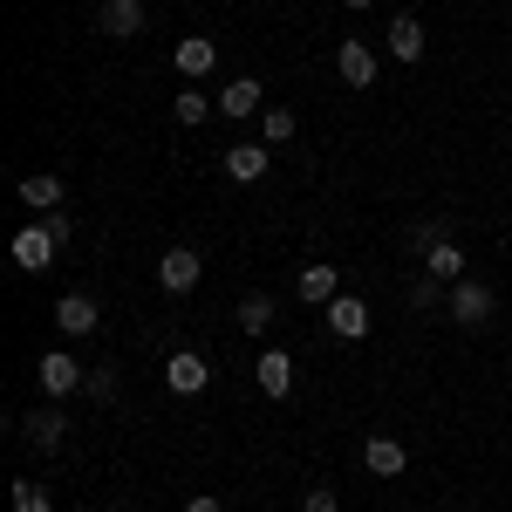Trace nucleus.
<instances>
[{
  "instance_id": "obj_18",
  "label": "nucleus",
  "mask_w": 512,
  "mask_h": 512,
  "mask_svg": "<svg viewBox=\"0 0 512 512\" xmlns=\"http://www.w3.org/2000/svg\"><path fill=\"white\" fill-rule=\"evenodd\" d=\"M424 274L431 280H465V253H458L451 239H437L431 253H424Z\"/></svg>"
},
{
  "instance_id": "obj_24",
  "label": "nucleus",
  "mask_w": 512,
  "mask_h": 512,
  "mask_svg": "<svg viewBox=\"0 0 512 512\" xmlns=\"http://www.w3.org/2000/svg\"><path fill=\"white\" fill-rule=\"evenodd\" d=\"M301 512H342V499H335V485H308V499H301Z\"/></svg>"
},
{
  "instance_id": "obj_29",
  "label": "nucleus",
  "mask_w": 512,
  "mask_h": 512,
  "mask_svg": "<svg viewBox=\"0 0 512 512\" xmlns=\"http://www.w3.org/2000/svg\"><path fill=\"white\" fill-rule=\"evenodd\" d=\"M185 512H226V506H219L212 492H198V499H185Z\"/></svg>"
},
{
  "instance_id": "obj_22",
  "label": "nucleus",
  "mask_w": 512,
  "mask_h": 512,
  "mask_svg": "<svg viewBox=\"0 0 512 512\" xmlns=\"http://www.w3.org/2000/svg\"><path fill=\"white\" fill-rule=\"evenodd\" d=\"M14 512H55L48 485H35V478H14Z\"/></svg>"
},
{
  "instance_id": "obj_20",
  "label": "nucleus",
  "mask_w": 512,
  "mask_h": 512,
  "mask_svg": "<svg viewBox=\"0 0 512 512\" xmlns=\"http://www.w3.org/2000/svg\"><path fill=\"white\" fill-rule=\"evenodd\" d=\"M294 130H301V123H294L287 103H267V110H260V137H267V144H287Z\"/></svg>"
},
{
  "instance_id": "obj_25",
  "label": "nucleus",
  "mask_w": 512,
  "mask_h": 512,
  "mask_svg": "<svg viewBox=\"0 0 512 512\" xmlns=\"http://www.w3.org/2000/svg\"><path fill=\"white\" fill-rule=\"evenodd\" d=\"M410 239H417V253H431L437 239H451V226H444V219H424V226H417Z\"/></svg>"
},
{
  "instance_id": "obj_12",
  "label": "nucleus",
  "mask_w": 512,
  "mask_h": 512,
  "mask_svg": "<svg viewBox=\"0 0 512 512\" xmlns=\"http://www.w3.org/2000/svg\"><path fill=\"white\" fill-rule=\"evenodd\" d=\"M267 164H274V151H260V144H233V151H226V178H233V185H260Z\"/></svg>"
},
{
  "instance_id": "obj_19",
  "label": "nucleus",
  "mask_w": 512,
  "mask_h": 512,
  "mask_svg": "<svg viewBox=\"0 0 512 512\" xmlns=\"http://www.w3.org/2000/svg\"><path fill=\"white\" fill-rule=\"evenodd\" d=\"M62 431H69V417H62V410H35V417H28V444H35V451H55Z\"/></svg>"
},
{
  "instance_id": "obj_9",
  "label": "nucleus",
  "mask_w": 512,
  "mask_h": 512,
  "mask_svg": "<svg viewBox=\"0 0 512 512\" xmlns=\"http://www.w3.org/2000/svg\"><path fill=\"white\" fill-rule=\"evenodd\" d=\"M96 28L110 41H130L144 35V0H103V14H96Z\"/></svg>"
},
{
  "instance_id": "obj_8",
  "label": "nucleus",
  "mask_w": 512,
  "mask_h": 512,
  "mask_svg": "<svg viewBox=\"0 0 512 512\" xmlns=\"http://www.w3.org/2000/svg\"><path fill=\"white\" fill-rule=\"evenodd\" d=\"M164 383H171L178 396H198L205 383H212V369H205V355H198V349H178L171 362H164Z\"/></svg>"
},
{
  "instance_id": "obj_11",
  "label": "nucleus",
  "mask_w": 512,
  "mask_h": 512,
  "mask_svg": "<svg viewBox=\"0 0 512 512\" xmlns=\"http://www.w3.org/2000/svg\"><path fill=\"white\" fill-rule=\"evenodd\" d=\"M96 321H103V315H96L89 294H62V301H55V328L76 335V342H82V335H96Z\"/></svg>"
},
{
  "instance_id": "obj_14",
  "label": "nucleus",
  "mask_w": 512,
  "mask_h": 512,
  "mask_svg": "<svg viewBox=\"0 0 512 512\" xmlns=\"http://www.w3.org/2000/svg\"><path fill=\"white\" fill-rule=\"evenodd\" d=\"M287 390H294V355H287V349H260V396H274V403H280Z\"/></svg>"
},
{
  "instance_id": "obj_30",
  "label": "nucleus",
  "mask_w": 512,
  "mask_h": 512,
  "mask_svg": "<svg viewBox=\"0 0 512 512\" xmlns=\"http://www.w3.org/2000/svg\"><path fill=\"white\" fill-rule=\"evenodd\" d=\"M342 7H376V0H342Z\"/></svg>"
},
{
  "instance_id": "obj_3",
  "label": "nucleus",
  "mask_w": 512,
  "mask_h": 512,
  "mask_svg": "<svg viewBox=\"0 0 512 512\" xmlns=\"http://www.w3.org/2000/svg\"><path fill=\"white\" fill-rule=\"evenodd\" d=\"M55 253H62V246H55V233H48V226H21V233H14V267H21V274L55 267Z\"/></svg>"
},
{
  "instance_id": "obj_23",
  "label": "nucleus",
  "mask_w": 512,
  "mask_h": 512,
  "mask_svg": "<svg viewBox=\"0 0 512 512\" xmlns=\"http://www.w3.org/2000/svg\"><path fill=\"white\" fill-rule=\"evenodd\" d=\"M171 117L185 123V130H192V123H205V89H198V82L185 89V96H178V103H171Z\"/></svg>"
},
{
  "instance_id": "obj_5",
  "label": "nucleus",
  "mask_w": 512,
  "mask_h": 512,
  "mask_svg": "<svg viewBox=\"0 0 512 512\" xmlns=\"http://www.w3.org/2000/svg\"><path fill=\"white\" fill-rule=\"evenodd\" d=\"M321 315H328V328H335L342 342H362V335H369V301H362V294H335Z\"/></svg>"
},
{
  "instance_id": "obj_1",
  "label": "nucleus",
  "mask_w": 512,
  "mask_h": 512,
  "mask_svg": "<svg viewBox=\"0 0 512 512\" xmlns=\"http://www.w3.org/2000/svg\"><path fill=\"white\" fill-rule=\"evenodd\" d=\"M35 376H41V390H48V396H76V390H89V369H82L69 349H48Z\"/></svg>"
},
{
  "instance_id": "obj_27",
  "label": "nucleus",
  "mask_w": 512,
  "mask_h": 512,
  "mask_svg": "<svg viewBox=\"0 0 512 512\" xmlns=\"http://www.w3.org/2000/svg\"><path fill=\"white\" fill-rule=\"evenodd\" d=\"M41 226H48V233H55V246H69V239H76V219H69V212H48V219H41Z\"/></svg>"
},
{
  "instance_id": "obj_10",
  "label": "nucleus",
  "mask_w": 512,
  "mask_h": 512,
  "mask_svg": "<svg viewBox=\"0 0 512 512\" xmlns=\"http://www.w3.org/2000/svg\"><path fill=\"white\" fill-rule=\"evenodd\" d=\"M171 62H178V76H192V82L212 76V69H219V41H212V35H185Z\"/></svg>"
},
{
  "instance_id": "obj_4",
  "label": "nucleus",
  "mask_w": 512,
  "mask_h": 512,
  "mask_svg": "<svg viewBox=\"0 0 512 512\" xmlns=\"http://www.w3.org/2000/svg\"><path fill=\"white\" fill-rule=\"evenodd\" d=\"M294 294L308 301V308H328L335 294H342V274H335V260H308L301 280H294Z\"/></svg>"
},
{
  "instance_id": "obj_13",
  "label": "nucleus",
  "mask_w": 512,
  "mask_h": 512,
  "mask_svg": "<svg viewBox=\"0 0 512 512\" xmlns=\"http://www.w3.org/2000/svg\"><path fill=\"white\" fill-rule=\"evenodd\" d=\"M219 110H226V117H260V110H267V89H260L253 76H239V82L219 89Z\"/></svg>"
},
{
  "instance_id": "obj_16",
  "label": "nucleus",
  "mask_w": 512,
  "mask_h": 512,
  "mask_svg": "<svg viewBox=\"0 0 512 512\" xmlns=\"http://www.w3.org/2000/svg\"><path fill=\"white\" fill-rule=\"evenodd\" d=\"M383 41H390V55H396V62H424V21H417V14H396Z\"/></svg>"
},
{
  "instance_id": "obj_6",
  "label": "nucleus",
  "mask_w": 512,
  "mask_h": 512,
  "mask_svg": "<svg viewBox=\"0 0 512 512\" xmlns=\"http://www.w3.org/2000/svg\"><path fill=\"white\" fill-rule=\"evenodd\" d=\"M198 274H205V260H198L192 246H171L158 260V280H164V294H192L198 287Z\"/></svg>"
},
{
  "instance_id": "obj_17",
  "label": "nucleus",
  "mask_w": 512,
  "mask_h": 512,
  "mask_svg": "<svg viewBox=\"0 0 512 512\" xmlns=\"http://www.w3.org/2000/svg\"><path fill=\"white\" fill-rule=\"evenodd\" d=\"M21 205H35L41 219H48V212H62V178H55V171H35V178H21Z\"/></svg>"
},
{
  "instance_id": "obj_28",
  "label": "nucleus",
  "mask_w": 512,
  "mask_h": 512,
  "mask_svg": "<svg viewBox=\"0 0 512 512\" xmlns=\"http://www.w3.org/2000/svg\"><path fill=\"white\" fill-rule=\"evenodd\" d=\"M89 396L110 403V396H117V376H110V369H89Z\"/></svg>"
},
{
  "instance_id": "obj_26",
  "label": "nucleus",
  "mask_w": 512,
  "mask_h": 512,
  "mask_svg": "<svg viewBox=\"0 0 512 512\" xmlns=\"http://www.w3.org/2000/svg\"><path fill=\"white\" fill-rule=\"evenodd\" d=\"M410 301H417V308H437V301H444V280H417V287H410Z\"/></svg>"
},
{
  "instance_id": "obj_7",
  "label": "nucleus",
  "mask_w": 512,
  "mask_h": 512,
  "mask_svg": "<svg viewBox=\"0 0 512 512\" xmlns=\"http://www.w3.org/2000/svg\"><path fill=\"white\" fill-rule=\"evenodd\" d=\"M335 76L349 82V89H369V82H376V48H369V41H342V48H335Z\"/></svg>"
},
{
  "instance_id": "obj_2",
  "label": "nucleus",
  "mask_w": 512,
  "mask_h": 512,
  "mask_svg": "<svg viewBox=\"0 0 512 512\" xmlns=\"http://www.w3.org/2000/svg\"><path fill=\"white\" fill-rule=\"evenodd\" d=\"M444 308H451L458 328H485V321H492V287H478V280H451Z\"/></svg>"
},
{
  "instance_id": "obj_21",
  "label": "nucleus",
  "mask_w": 512,
  "mask_h": 512,
  "mask_svg": "<svg viewBox=\"0 0 512 512\" xmlns=\"http://www.w3.org/2000/svg\"><path fill=\"white\" fill-rule=\"evenodd\" d=\"M239 328H246V335H267V328H274V301H267V294H246V301H239Z\"/></svg>"
},
{
  "instance_id": "obj_15",
  "label": "nucleus",
  "mask_w": 512,
  "mask_h": 512,
  "mask_svg": "<svg viewBox=\"0 0 512 512\" xmlns=\"http://www.w3.org/2000/svg\"><path fill=\"white\" fill-rule=\"evenodd\" d=\"M362 465H369L376 478H403V465H410V451H403L396 437H369V444H362Z\"/></svg>"
}]
</instances>
